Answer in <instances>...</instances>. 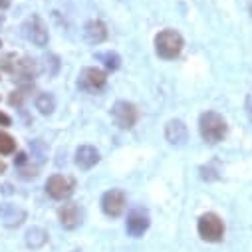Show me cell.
I'll return each instance as SVG.
<instances>
[{
	"mask_svg": "<svg viewBox=\"0 0 252 252\" xmlns=\"http://www.w3.org/2000/svg\"><path fill=\"white\" fill-rule=\"evenodd\" d=\"M199 129H201V137L215 145L219 141L224 139L226 135V121L222 115H219L217 111H207L201 115V121H199Z\"/></svg>",
	"mask_w": 252,
	"mask_h": 252,
	"instance_id": "cell-1",
	"label": "cell"
},
{
	"mask_svg": "<svg viewBox=\"0 0 252 252\" xmlns=\"http://www.w3.org/2000/svg\"><path fill=\"white\" fill-rule=\"evenodd\" d=\"M155 50L163 60H175L183 50V38L175 30H163L155 38Z\"/></svg>",
	"mask_w": 252,
	"mask_h": 252,
	"instance_id": "cell-2",
	"label": "cell"
},
{
	"mask_svg": "<svg viewBox=\"0 0 252 252\" xmlns=\"http://www.w3.org/2000/svg\"><path fill=\"white\" fill-rule=\"evenodd\" d=\"M197 228H199L201 238L207 240V242H219V240H222V236H224V222H222V219H220L219 215H215V213L203 215V217L199 219Z\"/></svg>",
	"mask_w": 252,
	"mask_h": 252,
	"instance_id": "cell-3",
	"label": "cell"
},
{
	"mask_svg": "<svg viewBox=\"0 0 252 252\" xmlns=\"http://www.w3.org/2000/svg\"><path fill=\"white\" fill-rule=\"evenodd\" d=\"M111 115H113L115 125L121 129H131L137 121V109L129 101H117L111 109Z\"/></svg>",
	"mask_w": 252,
	"mask_h": 252,
	"instance_id": "cell-4",
	"label": "cell"
},
{
	"mask_svg": "<svg viewBox=\"0 0 252 252\" xmlns=\"http://www.w3.org/2000/svg\"><path fill=\"white\" fill-rule=\"evenodd\" d=\"M46 191L52 199L56 201H64L68 199L72 193H74V185L68 177L64 175H52L48 181H46Z\"/></svg>",
	"mask_w": 252,
	"mask_h": 252,
	"instance_id": "cell-5",
	"label": "cell"
},
{
	"mask_svg": "<svg viewBox=\"0 0 252 252\" xmlns=\"http://www.w3.org/2000/svg\"><path fill=\"white\" fill-rule=\"evenodd\" d=\"M24 36L32 42V44H36V46H46L48 44V28H46V24H44V20L40 18V16H30L26 22H24Z\"/></svg>",
	"mask_w": 252,
	"mask_h": 252,
	"instance_id": "cell-6",
	"label": "cell"
},
{
	"mask_svg": "<svg viewBox=\"0 0 252 252\" xmlns=\"http://www.w3.org/2000/svg\"><path fill=\"white\" fill-rule=\"evenodd\" d=\"M125 205H127V201H125V193L119 191V189H111V191H107L103 197H101V209L107 217H119L123 211H125Z\"/></svg>",
	"mask_w": 252,
	"mask_h": 252,
	"instance_id": "cell-7",
	"label": "cell"
},
{
	"mask_svg": "<svg viewBox=\"0 0 252 252\" xmlns=\"http://www.w3.org/2000/svg\"><path fill=\"white\" fill-rule=\"evenodd\" d=\"M78 86L86 92H97L105 86V74L97 68H84L82 74H80Z\"/></svg>",
	"mask_w": 252,
	"mask_h": 252,
	"instance_id": "cell-8",
	"label": "cell"
},
{
	"mask_svg": "<svg viewBox=\"0 0 252 252\" xmlns=\"http://www.w3.org/2000/svg\"><path fill=\"white\" fill-rule=\"evenodd\" d=\"M165 137L171 145H185L189 131H187V125L181 119H171L165 127Z\"/></svg>",
	"mask_w": 252,
	"mask_h": 252,
	"instance_id": "cell-9",
	"label": "cell"
},
{
	"mask_svg": "<svg viewBox=\"0 0 252 252\" xmlns=\"http://www.w3.org/2000/svg\"><path fill=\"white\" fill-rule=\"evenodd\" d=\"M58 217H60L62 226L68 228V230L78 228V226H80V222H82V211H80V207H78V205H74V203H68V205L62 207V209H60V213H58Z\"/></svg>",
	"mask_w": 252,
	"mask_h": 252,
	"instance_id": "cell-10",
	"label": "cell"
},
{
	"mask_svg": "<svg viewBox=\"0 0 252 252\" xmlns=\"http://www.w3.org/2000/svg\"><path fill=\"white\" fill-rule=\"evenodd\" d=\"M147 228H149V217H147V213L141 211V209L131 211L129 217H127V232L131 236H141Z\"/></svg>",
	"mask_w": 252,
	"mask_h": 252,
	"instance_id": "cell-11",
	"label": "cell"
},
{
	"mask_svg": "<svg viewBox=\"0 0 252 252\" xmlns=\"http://www.w3.org/2000/svg\"><path fill=\"white\" fill-rule=\"evenodd\" d=\"M97 163H99V151H97L95 147L84 145V147H80V149L76 151V165H78L80 169L88 171V169L95 167Z\"/></svg>",
	"mask_w": 252,
	"mask_h": 252,
	"instance_id": "cell-12",
	"label": "cell"
},
{
	"mask_svg": "<svg viewBox=\"0 0 252 252\" xmlns=\"http://www.w3.org/2000/svg\"><path fill=\"white\" fill-rule=\"evenodd\" d=\"M0 219L6 226H18L24 222L26 213L14 205H0Z\"/></svg>",
	"mask_w": 252,
	"mask_h": 252,
	"instance_id": "cell-13",
	"label": "cell"
},
{
	"mask_svg": "<svg viewBox=\"0 0 252 252\" xmlns=\"http://www.w3.org/2000/svg\"><path fill=\"white\" fill-rule=\"evenodd\" d=\"M14 72H16V76H20L22 80H34V78L40 74V68H38V64H36V60L22 58L20 62H16Z\"/></svg>",
	"mask_w": 252,
	"mask_h": 252,
	"instance_id": "cell-14",
	"label": "cell"
},
{
	"mask_svg": "<svg viewBox=\"0 0 252 252\" xmlns=\"http://www.w3.org/2000/svg\"><path fill=\"white\" fill-rule=\"evenodd\" d=\"M86 38H88V42H92V44H101V42L107 38V28H105V24L99 22V20H90V22L86 24Z\"/></svg>",
	"mask_w": 252,
	"mask_h": 252,
	"instance_id": "cell-15",
	"label": "cell"
},
{
	"mask_svg": "<svg viewBox=\"0 0 252 252\" xmlns=\"http://www.w3.org/2000/svg\"><path fill=\"white\" fill-rule=\"evenodd\" d=\"M48 242V232L40 226H32L28 232H26V244L30 248H42L44 244Z\"/></svg>",
	"mask_w": 252,
	"mask_h": 252,
	"instance_id": "cell-16",
	"label": "cell"
},
{
	"mask_svg": "<svg viewBox=\"0 0 252 252\" xmlns=\"http://www.w3.org/2000/svg\"><path fill=\"white\" fill-rule=\"evenodd\" d=\"M36 109H38L40 113L48 115V113H52V111L56 109V99H54L50 94H40V95L36 97Z\"/></svg>",
	"mask_w": 252,
	"mask_h": 252,
	"instance_id": "cell-17",
	"label": "cell"
},
{
	"mask_svg": "<svg viewBox=\"0 0 252 252\" xmlns=\"http://www.w3.org/2000/svg\"><path fill=\"white\" fill-rule=\"evenodd\" d=\"M97 60H103V66L107 68V70H117L119 68V56L115 54V52H103V54H97Z\"/></svg>",
	"mask_w": 252,
	"mask_h": 252,
	"instance_id": "cell-18",
	"label": "cell"
},
{
	"mask_svg": "<svg viewBox=\"0 0 252 252\" xmlns=\"http://www.w3.org/2000/svg\"><path fill=\"white\" fill-rule=\"evenodd\" d=\"M14 149H16V141L8 133L0 131V155H10L14 153Z\"/></svg>",
	"mask_w": 252,
	"mask_h": 252,
	"instance_id": "cell-19",
	"label": "cell"
},
{
	"mask_svg": "<svg viewBox=\"0 0 252 252\" xmlns=\"http://www.w3.org/2000/svg\"><path fill=\"white\" fill-rule=\"evenodd\" d=\"M24 95H26V94H24L22 90H18V92H12V95H10V103H12V105H20Z\"/></svg>",
	"mask_w": 252,
	"mask_h": 252,
	"instance_id": "cell-20",
	"label": "cell"
},
{
	"mask_svg": "<svg viewBox=\"0 0 252 252\" xmlns=\"http://www.w3.org/2000/svg\"><path fill=\"white\" fill-rule=\"evenodd\" d=\"M0 125H4V127H6V125H10V117L6 113H2V111H0Z\"/></svg>",
	"mask_w": 252,
	"mask_h": 252,
	"instance_id": "cell-21",
	"label": "cell"
},
{
	"mask_svg": "<svg viewBox=\"0 0 252 252\" xmlns=\"http://www.w3.org/2000/svg\"><path fill=\"white\" fill-rule=\"evenodd\" d=\"M14 161H16V165H24V163H26V155H24V153H18V157H16Z\"/></svg>",
	"mask_w": 252,
	"mask_h": 252,
	"instance_id": "cell-22",
	"label": "cell"
},
{
	"mask_svg": "<svg viewBox=\"0 0 252 252\" xmlns=\"http://www.w3.org/2000/svg\"><path fill=\"white\" fill-rule=\"evenodd\" d=\"M10 6V0H0V10H4Z\"/></svg>",
	"mask_w": 252,
	"mask_h": 252,
	"instance_id": "cell-23",
	"label": "cell"
},
{
	"mask_svg": "<svg viewBox=\"0 0 252 252\" xmlns=\"http://www.w3.org/2000/svg\"><path fill=\"white\" fill-rule=\"evenodd\" d=\"M4 169H6V167H4V163H0V173H4Z\"/></svg>",
	"mask_w": 252,
	"mask_h": 252,
	"instance_id": "cell-24",
	"label": "cell"
},
{
	"mask_svg": "<svg viewBox=\"0 0 252 252\" xmlns=\"http://www.w3.org/2000/svg\"><path fill=\"white\" fill-rule=\"evenodd\" d=\"M0 46H2V42H0Z\"/></svg>",
	"mask_w": 252,
	"mask_h": 252,
	"instance_id": "cell-25",
	"label": "cell"
}]
</instances>
